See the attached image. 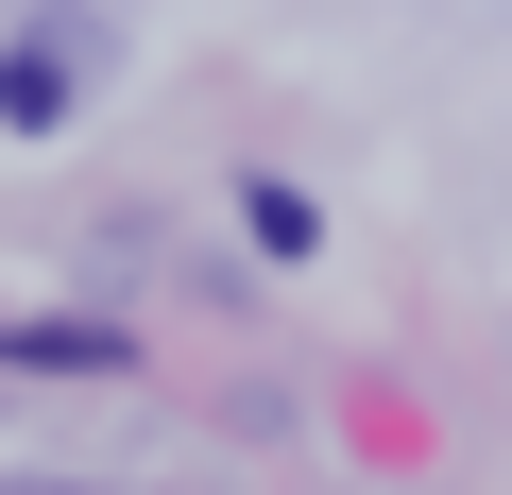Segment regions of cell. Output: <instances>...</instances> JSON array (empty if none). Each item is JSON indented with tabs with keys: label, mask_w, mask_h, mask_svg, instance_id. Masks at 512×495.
Here are the masks:
<instances>
[{
	"label": "cell",
	"mask_w": 512,
	"mask_h": 495,
	"mask_svg": "<svg viewBox=\"0 0 512 495\" xmlns=\"http://www.w3.org/2000/svg\"><path fill=\"white\" fill-rule=\"evenodd\" d=\"M239 239H256V257H308V239H325V205H308V188H274V171H256V188H239Z\"/></svg>",
	"instance_id": "obj_3"
},
{
	"label": "cell",
	"mask_w": 512,
	"mask_h": 495,
	"mask_svg": "<svg viewBox=\"0 0 512 495\" xmlns=\"http://www.w3.org/2000/svg\"><path fill=\"white\" fill-rule=\"evenodd\" d=\"M69 103H86V18H18V35H0V120L52 137Z\"/></svg>",
	"instance_id": "obj_1"
},
{
	"label": "cell",
	"mask_w": 512,
	"mask_h": 495,
	"mask_svg": "<svg viewBox=\"0 0 512 495\" xmlns=\"http://www.w3.org/2000/svg\"><path fill=\"white\" fill-rule=\"evenodd\" d=\"M0 359H18V376H120L137 342H120V325H86V308H35V325H0Z\"/></svg>",
	"instance_id": "obj_2"
}]
</instances>
